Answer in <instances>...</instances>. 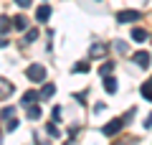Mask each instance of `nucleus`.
Segmentation results:
<instances>
[{"mask_svg": "<svg viewBox=\"0 0 152 145\" xmlns=\"http://www.w3.org/2000/svg\"><path fill=\"white\" fill-rule=\"evenodd\" d=\"M132 38H134L137 43L147 41V31H145V28H132Z\"/></svg>", "mask_w": 152, "mask_h": 145, "instance_id": "9b49d317", "label": "nucleus"}, {"mask_svg": "<svg viewBox=\"0 0 152 145\" xmlns=\"http://www.w3.org/2000/svg\"><path fill=\"white\" fill-rule=\"evenodd\" d=\"M5 130H8V132H13V130H18V120H15V117H10V120L5 122Z\"/></svg>", "mask_w": 152, "mask_h": 145, "instance_id": "aec40b11", "label": "nucleus"}, {"mask_svg": "<svg viewBox=\"0 0 152 145\" xmlns=\"http://www.w3.org/2000/svg\"><path fill=\"white\" fill-rule=\"evenodd\" d=\"M104 89H107L109 94H114V92H117V79H112V76H104Z\"/></svg>", "mask_w": 152, "mask_h": 145, "instance_id": "f8f14e48", "label": "nucleus"}, {"mask_svg": "<svg viewBox=\"0 0 152 145\" xmlns=\"http://www.w3.org/2000/svg\"><path fill=\"white\" fill-rule=\"evenodd\" d=\"M13 28L26 31V28H28V18H26V16H15V18H13Z\"/></svg>", "mask_w": 152, "mask_h": 145, "instance_id": "9d476101", "label": "nucleus"}, {"mask_svg": "<svg viewBox=\"0 0 152 145\" xmlns=\"http://www.w3.org/2000/svg\"><path fill=\"white\" fill-rule=\"evenodd\" d=\"M28 117L38 120V117H41V107H38V104H31V107H28Z\"/></svg>", "mask_w": 152, "mask_h": 145, "instance_id": "dca6fc26", "label": "nucleus"}, {"mask_svg": "<svg viewBox=\"0 0 152 145\" xmlns=\"http://www.w3.org/2000/svg\"><path fill=\"white\" fill-rule=\"evenodd\" d=\"M46 130H48V135H53V138L58 135V127H56V125H51V122H48V127H46Z\"/></svg>", "mask_w": 152, "mask_h": 145, "instance_id": "412c9836", "label": "nucleus"}, {"mask_svg": "<svg viewBox=\"0 0 152 145\" xmlns=\"http://www.w3.org/2000/svg\"><path fill=\"white\" fill-rule=\"evenodd\" d=\"M150 59H152V56L147 54V51H137V54L132 56V61H134L140 69H147V66H150Z\"/></svg>", "mask_w": 152, "mask_h": 145, "instance_id": "20e7f679", "label": "nucleus"}, {"mask_svg": "<svg viewBox=\"0 0 152 145\" xmlns=\"http://www.w3.org/2000/svg\"><path fill=\"white\" fill-rule=\"evenodd\" d=\"M0 117H3V120L15 117V107H5V109H0Z\"/></svg>", "mask_w": 152, "mask_h": 145, "instance_id": "f3484780", "label": "nucleus"}, {"mask_svg": "<svg viewBox=\"0 0 152 145\" xmlns=\"http://www.w3.org/2000/svg\"><path fill=\"white\" fill-rule=\"evenodd\" d=\"M140 21V10H119L117 13V23H132Z\"/></svg>", "mask_w": 152, "mask_h": 145, "instance_id": "7ed1b4c3", "label": "nucleus"}, {"mask_svg": "<svg viewBox=\"0 0 152 145\" xmlns=\"http://www.w3.org/2000/svg\"><path fill=\"white\" fill-rule=\"evenodd\" d=\"M114 71V61H107V64H102V69H99V74L102 76H109Z\"/></svg>", "mask_w": 152, "mask_h": 145, "instance_id": "2eb2a0df", "label": "nucleus"}, {"mask_svg": "<svg viewBox=\"0 0 152 145\" xmlns=\"http://www.w3.org/2000/svg\"><path fill=\"white\" fill-rule=\"evenodd\" d=\"M36 18H38L41 23H46V21L51 18V5H41V8L36 10Z\"/></svg>", "mask_w": 152, "mask_h": 145, "instance_id": "6e6552de", "label": "nucleus"}, {"mask_svg": "<svg viewBox=\"0 0 152 145\" xmlns=\"http://www.w3.org/2000/svg\"><path fill=\"white\" fill-rule=\"evenodd\" d=\"M145 127H152V112H150V115L145 117Z\"/></svg>", "mask_w": 152, "mask_h": 145, "instance_id": "b1692460", "label": "nucleus"}, {"mask_svg": "<svg viewBox=\"0 0 152 145\" xmlns=\"http://www.w3.org/2000/svg\"><path fill=\"white\" fill-rule=\"evenodd\" d=\"M53 94H56V87L53 84H46L43 89H41V94H38V99H51Z\"/></svg>", "mask_w": 152, "mask_h": 145, "instance_id": "1a4fd4ad", "label": "nucleus"}, {"mask_svg": "<svg viewBox=\"0 0 152 145\" xmlns=\"http://www.w3.org/2000/svg\"><path fill=\"white\" fill-rule=\"evenodd\" d=\"M107 43H91V48H89V54H91V59H102L104 54H107Z\"/></svg>", "mask_w": 152, "mask_h": 145, "instance_id": "39448f33", "label": "nucleus"}, {"mask_svg": "<svg viewBox=\"0 0 152 145\" xmlns=\"http://www.w3.org/2000/svg\"><path fill=\"white\" fill-rule=\"evenodd\" d=\"M119 145H137V140L134 138H124V140H119Z\"/></svg>", "mask_w": 152, "mask_h": 145, "instance_id": "4be33fe9", "label": "nucleus"}, {"mask_svg": "<svg viewBox=\"0 0 152 145\" xmlns=\"http://www.w3.org/2000/svg\"><path fill=\"white\" fill-rule=\"evenodd\" d=\"M114 46H117V51H122V54H124V51H127V43H124V41H117V43H114Z\"/></svg>", "mask_w": 152, "mask_h": 145, "instance_id": "5701e85b", "label": "nucleus"}, {"mask_svg": "<svg viewBox=\"0 0 152 145\" xmlns=\"http://www.w3.org/2000/svg\"><path fill=\"white\" fill-rule=\"evenodd\" d=\"M31 104H38V92L28 89L26 94H23V107H31Z\"/></svg>", "mask_w": 152, "mask_h": 145, "instance_id": "0eeeda50", "label": "nucleus"}, {"mask_svg": "<svg viewBox=\"0 0 152 145\" xmlns=\"http://www.w3.org/2000/svg\"><path fill=\"white\" fill-rule=\"evenodd\" d=\"M0 145H3V130H0Z\"/></svg>", "mask_w": 152, "mask_h": 145, "instance_id": "bb28decb", "label": "nucleus"}, {"mask_svg": "<svg viewBox=\"0 0 152 145\" xmlns=\"http://www.w3.org/2000/svg\"><path fill=\"white\" fill-rule=\"evenodd\" d=\"M71 71H74V74H84V71H89V64H86V61H79Z\"/></svg>", "mask_w": 152, "mask_h": 145, "instance_id": "a211bd4d", "label": "nucleus"}, {"mask_svg": "<svg viewBox=\"0 0 152 145\" xmlns=\"http://www.w3.org/2000/svg\"><path fill=\"white\" fill-rule=\"evenodd\" d=\"M150 84H152V79H150Z\"/></svg>", "mask_w": 152, "mask_h": 145, "instance_id": "cd10ccee", "label": "nucleus"}, {"mask_svg": "<svg viewBox=\"0 0 152 145\" xmlns=\"http://www.w3.org/2000/svg\"><path fill=\"white\" fill-rule=\"evenodd\" d=\"M26 76L31 81H43L46 79V66H41V64H31L26 69Z\"/></svg>", "mask_w": 152, "mask_h": 145, "instance_id": "f257e3e1", "label": "nucleus"}, {"mask_svg": "<svg viewBox=\"0 0 152 145\" xmlns=\"http://www.w3.org/2000/svg\"><path fill=\"white\" fill-rule=\"evenodd\" d=\"M122 127H124V120H122V117H114L112 122H107V125L102 127V132H104V135H117Z\"/></svg>", "mask_w": 152, "mask_h": 145, "instance_id": "f03ea898", "label": "nucleus"}, {"mask_svg": "<svg viewBox=\"0 0 152 145\" xmlns=\"http://www.w3.org/2000/svg\"><path fill=\"white\" fill-rule=\"evenodd\" d=\"M10 94H13V84L0 76V99H5V97H10Z\"/></svg>", "mask_w": 152, "mask_h": 145, "instance_id": "423d86ee", "label": "nucleus"}, {"mask_svg": "<svg viewBox=\"0 0 152 145\" xmlns=\"http://www.w3.org/2000/svg\"><path fill=\"white\" fill-rule=\"evenodd\" d=\"M15 3H18L20 8H28V5H31V0H15Z\"/></svg>", "mask_w": 152, "mask_h": 145, "instance_id": "393cba45", "label": "nucleus"}, {"mask_svg": "<svg viewBox=\"0 0 152 145\" xmlns=\"http://www.w3.org/2000/svg\"><path fill=\"white\" fill-rule=\"evenodd\" d=\"M10 26H13L10 18H8V16H0V33H8V31H10Z\"/></svg>", "mask_w": 152, "mask_h": 145, "instance_id": "4468645a", "label": "nucleus"}, {"mask_svg": "<svg viewBox=\"0 0 152 145\" xmlns=\"http://www.w3.org/2000/svg\"><path fill=\"white\" fill-rule=\"evenodd\" d=\"M142 97H145V99H147V102H152V84H150V81H145V84H142Z\"/></svg>", "mask_w": 152, "mask_h": 145, "instance_id": "ddd939ff", "label": "nucleus"}, {"mask_svg": "<svg viewBox=\"0 0 152 145\" xmlns=\"http://www.w3.org/2000/svg\"><path fill=\"white\" fill-rule=\"evenodd\" d=\"M36 38H38V31H36V28H31V31L26 28V43H33Z\"/></svg>", "mask_w": 152, "mask_h": 145, "instance_id": "6ab92c4d", "label": "nucleus"}, {"mask_svg": "<svg viewBox=\"0 0 152 145\" xmlns=\"http://www.w3.org/2000/svg\"><path fill=\"white\" fill-rule=\"evenodd\" d=\"M5 46H8V41H5L3 36H0V48H5Z\"/></svg>", "mask_w": 152, "mask_h": 145, "instance_id": "a878e982", "label": "nucleus"}]
</instances>
